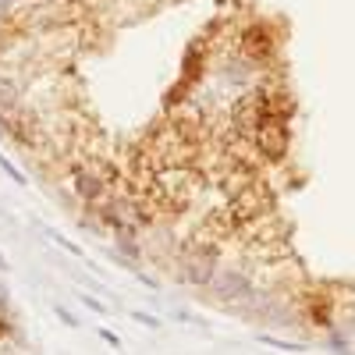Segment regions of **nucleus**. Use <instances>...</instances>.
I'll list each match as a JSON object with an SVG mask.
<instances>
[{"instance_id": "12", "label": "nucleus", "mask_w": 355, "mask_h": 355, "mask_svg": "<svg viewBox=\"0 0 355 355\" xmlns=\"http://www.w3.org/2000/svg\"><path fill=\"white\" fill-rule=\"evenodd\" d=\"M0 270H8V259L4 256H0Z\"/></svg>"}, {"instance_id": "5", "label": "nucleus", "mask_w": 355, "mask_h": 355, "mask_svg": "<svg viewBox=\"0 0 355 355\" xmlns=\"http://www.w3.org/2000/svg\"><path fill=\"white\" fill-rule=\"evenodd\" d=\"M11 36H15V25H11V21H4V18H0V50H4V46L11 43Z\"/></svg>"}, {"instance_id": "6", "label": "nucleus", "mask_w": 355, "mask_h": 355, "mask_svg": "<svg viewBox=\"0 0 355 355\" xmlns=\"http://www.w3.org/2000/svg\"><path fill=\"white\" fill-rule=\"evenodd\" d=\"M11 128H15V121L8 114H0V139H11Z\"/></svg>"}, {"instance_id": "1", "label": "nucleus", "mask_w": 355, "mask_h": 355, "mask_svg": "<svg viewBox=\"0 0 355 355\" xmlns=\"http://www.w3.org/2000/svg\"><path fill=\"white\" fill-rule=\"evenodd\" d=\"M206 291H210L214 302L239 309L249 295L256 291V281H252V274L245 270V266H239V263H220L217 274H214V281L206 284Z\"/></svg>"}, {"instance_id": "10", "label": "nucleus", "mask_w": 355, "mask_h": 355, "mask_svg": "<svg viewBox=\"0 0 355 355\" xmlns=\"http://www.w3.org/2000/svg\"><path fill=\"white\" fill-rule=\"evenodd\" d=\"M0 355H18V352H15V348L4 341V338H0Z\"/></svg>"}, {"instance_id": "4", "label": "nucleus", "mask_w": 355, "mask_h": 355, "mask_svg": "<svg viewBox=\"0 0 355 355\" xmlns=\"http://www.w3.org/2000/svg\"><path fill=\"white\" fill-rule=\"evenodd\" d=\"M0 171H4V174L11 178L15 185H25V174H21V171H18V167H15L11 160H4V157H0Z\"/></svg>"}, {"instance_id": "7", "label": "nucleus", "mask_w": 355, "mask_h": 355, "mask_svg": "<svg viewBox=\"0 0 355 355\" xmlns=\"http://www.w3.org/2000/svg\"><path fill=\"white\" fill-rule=\"evenodd\" d=\"M53 313H57V316H61V320L68 323V327H78V320H75V316H71V313H68L64 306H53Z\"/></svg>"}, {"instance_id": "11", "label": "nucleus", "mask_w": 355, "mask_h": 355, "mask_svg": "<svg viewBox=\"0 0 355 355\" xmlns=\"http://www.w3.org/2000/svg\"><path fill=\"white\" fill-rule=\"evenodd\" d=\"M40 4H71V0H40Z\"/></svg>"}, {"instance_id": "8", "label": "nucleus", "mask_w": 355, "mask_h": 355, "mask_svg": "<svg viewBox=\"0 0 355 355\" xmlns=\"http://www.w3.org/2000/svg\"><path fill=\"white\" fill-rule=\"evenodd\" d=\"M132 316H135L139 323H146V327H153V331L160 327V320H153V316H146V313H132Z\"/></svg>"}, {"instance_id": "3", "label": "nucleus", "mask_w": 355, "mask_h": 355, "mask_svg": "<svg viewBox=\"0 0 355 355\" xmlns=\"http://www.w3.org/2000/svg\"><path fill=\"white\" fill-rule=\"evenodd\" d=\"M28 4V0H0V18H4V21H11L21 8Z\"/></svg>"}, {"instance_id": "2", "label": "nucleus", "mask_w": 355, "mask_h": 355, "mask_svg": "<svg viewBox=\"0 0 355 355\" xmlns=\"http://www.w3.org/2000/svg\"><path fill=\"white\" fill-rule=\"evenodd\" d=\"M25 100H28V78L15 64L0 61V114H8V117L21 114Z\"/></svg>"}, {"instance_id": "9", "label": "nucleus", "mask_w": 355, "mask_h": 355, "mask_svg": "<svg viewBox=\"0 0 355 355\" xmlns=\"http://www.w3.org/2000/svg\"><path fill=\"white\" fill-rule=\"evenodd\" d=\"M85 306L93 309V313H107V306H103V302H96V299H85Z\"/></svg>"}]
</instances>
